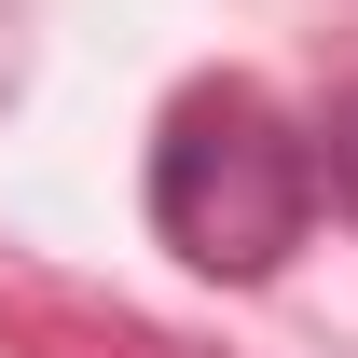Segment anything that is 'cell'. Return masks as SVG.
Segmentation results:
<instances>
[{
	"label": "cell",
	"instance_id": "cell-2",
	"mask_svg": "<svg viewBox=\"0 0 358 358\" xmlns=\"http://www.w3.org/2000/svg\"><path fill=\"white\" fill-rule=\"evenodd\" d=\"M317 166H331V193H345V221H358V96H331V124H317Z\"/></svg>",
	"mask_w": 358,
	"mask_h": 358
},
{
	"label": "cell",
	"instance_id": "cell-1",
	"mask_svg": "<svg viewBox=\"0 0 358 358\" xmlns=\"http://www.w3.org/2000/svg\"><path fill=\"white\" fill-rule=\"evenodd\" d=\"M303 207H317V166H303V138L275 124L248 83L193 96L166 124V152H152V221H166L179 262H207V275H275L303 248Z\"/></svg>",
	"mask_w": 358,
	"mask_h": 358
}]
</instances>
